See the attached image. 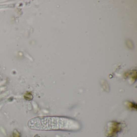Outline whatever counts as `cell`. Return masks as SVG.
<instances>
[{"label":"cell","mask_w":137,"mask_h":137,"mask_svg":"<svg viewBox=\"0 0 137 137\" xmlns=\"http://www.w3.org/2000/svg\"><path fill=\"white\" fill-rule=\"evenodd\" d=\"M76 121L70 119L58 117H39L29 121V128L35 130L72 129L76 127Z\"/></svg>","instance_id":"1"},{"label":"cell","mask_w":137,"mask_h":137,"mask_svg":"<svg viewBox=\"0 0 137 137\" xmlns=\"http://www.w3.org/2000/svg\"><path fill=\"white\" fill-rule=\"evenodd\" d=\"M7 7V6H6V5H4V6H3V5H1L0 6V8H3V7Z\"/></svg>","instance_id":"2"}]
</instances>
